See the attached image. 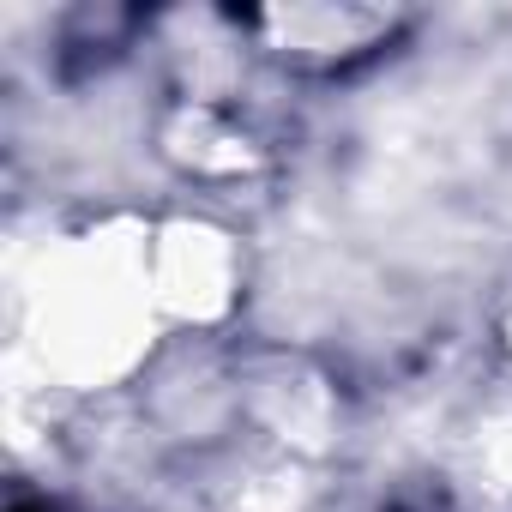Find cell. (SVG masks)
<instances>
[{
  "mask_svg": "<svg viewBox=\"0 0 512 512\" xmlns=\"http://www.w3.org/2000/svg\"><path fill=\"white\" fill-rule=\"evenodd\" d=\"M404 13L398 7H362V0H296V7H260L247 19L253 43H260L278 67L290 73H350L374 55H386L404 37Z\"/></svg>",
  "mask_w": 512,
  "mask_h": 512,
  "instance_id": "cell-1",
  "label": "cell"
},
{
  "mask_svg": "<svg viewBox=\"0 0 512 512\" xmlns=\"http://www.w3.org/2000/svg\"><path fill=\"white\" fill-rule=\"evenodd\" d=\"M145 260H151V296L169 314L211 320L235 296V247H229V235H217L205 223L163 229V241L145 253Z\"/></svg>",
  "mask_w": 512,
  "mask_h": 512,
  "instance_id": "cell-2",
  "label": "cell"
},
{
  "mask_svg": "<svg viewBox=\"0 0 512 512\" xmlns=\"http://www.w3.org/2000/svg\"><path fill=\"white\" fill-rule=\"evenodd\" d=\"M494 332H500V350L512 356V278L500 284V302H494Z\"/></svg>",
  "mask_w": 512,
  "mask_h": 512,
  "instance_id": "cell-3",
  "label": "cell"
}]
</instances>
